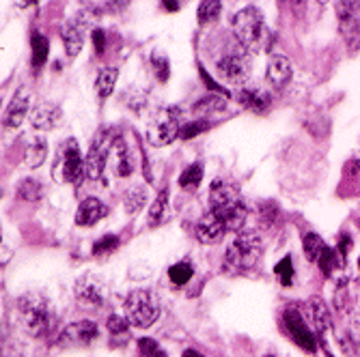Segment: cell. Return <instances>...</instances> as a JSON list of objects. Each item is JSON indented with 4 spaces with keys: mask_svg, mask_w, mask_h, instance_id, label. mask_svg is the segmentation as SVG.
Segmentation results:
<instances>
[{
    "mask_svg": "<svg viewBox=\"0 0 360 357\" xmlns=\"http://www.w3.org/2000/svg\"><path fill=\"white\" fill-rule=\"evenodd\" d=\"M236 97L246 110H252V112H266L272 104L270 93L259 86H242Z\"/></svg>",
    "mask_w": 360,
    "mask_h": 357,
    "instance_id": "cell-19",
    "label": "cell"
},
{
    "mask_svg": "<svg viewBox=\"0 0 360 357\" xmlns=\"http://www.w3.org/2000/svg\"><path fill=\"white\" fill-rule=\"evenodd\" d=\"M139 351L143 353V357H167V351L151 338H141L139 340Z\"/></svg>",
    "mask_w": 360,
    "mask_h": 357,
    "instance_id": "cell-39",
    "label": "cell"
},
{
    "mask_svg": "<svg viewBox=\"0 0 360 357\" xmlns=\"http://www.w3.org/2000/svg\"><path fill=\"white\" fill-rule=\"evenodd\" d=\"M216 72L226 84H244L250 76V56L238 43L229 48L216 62Z\"/></svg>",
    "mask_w": 360,
    "mask_h": 357,
    "instance_id": "cell-7",
    "label": "cell"
},
{
    "mask_svg": "<svg viewBox=\"0 0 360 357\" xmlns=\"http://www.w3.org/2000/svg\"><path fill=\"white\" fill-rule=\"evenodd\" d=\"M274 274H276V278L281 280V284H285V286H289V284H291V278H293V265H291V258H289V256H285L283 261L276 265Z\"/></svg>",
    "mask_w": 360,
    "mask_h": 357,
    "instance_id": "cell-41",
    "label": "cell"
},
{
    "mask_svg": "<svg viewBox=\"0 0 360 357\" xmlns=\"http://www.w3.org/2000/svg\"><path fill=\"white\" fill-rule=\"evenodd\" d=\"M91 37H93V43H95V52L97 54H102L104 52V48H106V35H104V30H93L91 32Z\"/></svg>",
    "mask_w": 360,
    "mask_h": 357,
    "instance_id": "cell-42",
    "label": "cell"
},
{
    "mask_svg": "<svg viewBox=\"0 0 360 357\" xmlns=\"http://www.w3.org/2000/svg\"><path fill=\"white\" fill-rule=\"evenodd\" d=\"M349 306H352L349 288H347V282L341 280V282L337 284V290H335V308H337L341 314H345V312L349 310Z\"/></svg>",
    "mask_w": 360,
    "mask_h": 357,
    "instance_id": "cell-37",
    "label": "cell"
},
{
    "mask_svg": "<svg viewBox=\"0 0 360 357\" xmlns=\"http://www.w3.org/2000/svg\"><path fill=\"white\" fill-rule=\"evenodd\" d=\"M117 78H119V69H115V67H104L100 74H97L95 88H97V95H100V100H106V97L115 90Z\"/></svg>",
    "mask_w": 360,
    "mask_h": 357,
    "instance_id": "cell-25",
    "label": "cell"
},
{
    "mask_svg": "<svg viewBox=\"0 0 360 357\" xmlns=\"http://www.w3.org/2000/svg\"><path fill=\"white\" fill-rule=\"evenodd\" d=\"M337 252L333 250V248H328L326 245L323 248V252L319 254V258H317V265H319V269L323 271V274H330L333 269H335V265H337Z\"/></svg>",
    "mask_w": 360,
    "mask_h": 357,
    "instance_id": "cell-40",
    "label": "cell"
},
{
    "mask_svg": "<svg viewBox=\"0 0 360 357\" xmlns=\"http://www.w3.org/2000/svg\"><path fill=\"white\" fill-rule=\"evenodd\" d=\"M82 175H84V159L80 155V147L74 138H70L58 147L52 166V177L58 183H76Z\"/></svg>",
    "mask_w": 360,
    "mask_h": 357,
    "instance_id": "cell-5",
    "label": "cell"
},
{
    "mask_svg": "<svg viewBox=\"0 0 360 357\" xmlns=\"http://www.w3.org/2000/svg\"><path fill=\"white\" fill-rule=\"evenodd\" d=\"M304 308H307L309 328H311L317 336H323L326 332L330 330V323H333L330 310H328V306L323 304L321 297H311V299L304 304Z\"/></svg>",
    "mask_w": 360,
    "mask_h": 357,
    "instance_id": "cell-18",
    "label": "cell"
},
{
    "mask_svg": "<svg viewBox=\"0 0 360 357\" xmlns=\"http://www.w3.org/2000/svg\"><path fill=\"white\" fill-rule=\"evenodd\" d=\"M358 265H360V261H358Z\"/></svg>",
    "mask_w": 360,
    "mask_h": 357,
    "instance_id": "cell-47",
    "label": "cell"
},
{
    "mask_svg": "<svg viewBox=\"0 0 360 357\" xmlns=\"http://www.w3.org/2000/svg\"><path fill=\"white\" fill-rule=\"evenodd\" d=\"M358 224H360V222H358Z\"/></svg>",
    "mask_w": 360,
    "mask_h": 357,
    "instance_id": "cell-48",
    "label": "cell"
},
{
    "mask_svg": "<svg viewBox=\"0 0 360 357\" xmlns=\"http://www.w3.org/2000/svg\"><path fill=\"white\" fill-rule=\"evenodd\" d=\"M179 129H181L179 110H175V108H162V110L149 121V127H147V140H149L153 147H167V144H171L175 138H179Z\"/></svg>",
    "mask_w": 360,
    "mask_h": 357,
    "instance_id": "cell-8",
    "label": "cell"
},
{
    "mask_svg": "<svg viewBox=\"0 0 360 357\" xmlns=\"http://www.w3.org/2000/svg\"><path fill=\"white\" fill-rule=\"evenodd\" d=\"M283 328H285L287 336L296 344H300L304 351H315L317 349L315 332L304 323V318H302L298 308H293V306L285 308V312H283Z\"/></svg>",
    "mask_w": 360,
    "mask_h": 357,
    "instance_id": "cell-9",
    "label": "cell"
},
{
    "mask_svg": "<svg viewBox=\"0 0 360 357\" xmlns=\"http://www.w3.org/2000/svg\"><path fill=\"white\" fill-rule=\"evenodd\" d=\"M108 161H110L112 173L117 177H129V175H132V170H134V157H132V151H129V144L125 142L123 136L115 138Z\"/></svg>",
    "mask_w": 360,
    "mask_h": 357,
    "instance_id": "cell-16",
    "label": "cell"
},
{
    "mask_svg": "<svg viewBox=\"0 0 360 357\" xmlns=\"http://www.w3.org/2000/svg\"><path fill=\"white\" fill-rule=\"evenodd\" d=\"M125 316L134 328H151L160 316V297L153 290H132L125 299Z\"/></svg>",
    "mask_w": 360,
    "mask_h": 357,
    "instance_id": "cell-4",
    "label": "cell"
},
{
    "mask_svg": "<svg viewBox=\"0 0 360 357\" xmlns=\"http://www.w3.org/2000/svg\"><path fill=\"white\" fill-rule=\"evenodd\" d=\"M97 334H100V330H97V323L78 321V323H72V325H68L60 332L58 344L60 346H86L97 338Z\"/></svg>",
    "mask_w": 360,
    "mask_h": 357,
    "instance_id": "cell-12",
    "label": "cell"
},
{
    "mask_svg": "<svg viewBox=\"0 0 360 357\" xmlns=\"http://www.w3.org/2000/svg\"><path fill=\"white\" fill-rule=\"evenodd\" d=\"M266 76H268V82H270L272 86H276V88L285 86V84L291 80V62H289V58L283 56V54L270 56Z\"/></svg>",
    "mask_w": 360,
    "mask_h": 357,
    "instance_id": "cell-22",
    "label": "cell"
},
{
    "mask_svg": "<svg viewBox=\"0 0 360 357\" xmlns=\"http://www.w3.org/2000/svg\"><path fill=\"white\" fill-rule=\"evenodd\" d=\"M30 48H32V67L35 69H41L44 62L48 58V50H50V43L44 35H39V32H35L30 39Z\"/></svg>",
    "mask_w": 360,
    "mask_h": 357,
    "instance_id": "cell-27",
    "label": "cell"
},
{
    "mask_svg": "<svg viewBox=\"0 0 360 357\" xmlns=\"http://www.w3.org/2000/svg\"><path fill=\"white\" fill-rule=\"evenodd\" d=\"M22 328L32 338H52L58 325L50 302L41 293H26L15 302Z\"/></svg>",
    "mask_w": 360,
    "mask_h": 357,
    "instance_id": "cell-1",
    "label": "cell"
},
{
    "mask_svg": "<svg viewBox=\"0 0 360 357\" xmlns=\"http://www.w3.org/2000/svg\"><path fill=\"white\" fill-rule=\"evenodd\" d=\"M181 357H203V355L199 351H194V349H186Z\"/></svg>",
    "mask_w": 360,
    "mask_h": 357,
    "instance_id": "cell-44",
    "label": "cell"
},
{
    "mask_svg": "<svg viewBox=\"0 0 360 357\" xmlns=\"http://www.w3.org/2000/svg\"><path fill=\"white\" fill-rule=\"evenodd\" d=\"M28 119H30V125L35 129H39V132H50V129L60 125L63 112L52 102H39V104L32 106Z\"/></svg>",
    "mask_w": 360,
    "mask_h": 357,
    "instance_id": "cell-13",
    "label": "cell"
},
{
    "mask_svg": "<svg viewBox=\"0 0 360 357\" xmlns=\"http://www.w3.org/2000/svg\"><path fill=\"white\" fill-rule=\"evenodd\" d=\"M196 239L205 245H212V243H220L224 233H226V226L224 222L214 213V211H207L199 222H196Z\"/></svg>",
    "mask_w": 360,
    "mask_h": 357,
    "instance_id": "cell-15",
    "label": "cell"
},
{
    "mask_svg": "<svg viewBox=\"0 0 360 357\" xmlns=\"http://www.w3.org/2000/svg\"><path fill=\"white\" fill-rule=\"evenodd\" d=\"M220 9H222V5L216 3V0H205V3L199 5V22H201V24L216 22L218 15H220Z\"/></svg>",
    "mask_w": 360,
    "mask_h": 357,
    "instance_id": "cell-36",
    "label": "cell"
},
{
    "mask_svg": "<svg viewBox=\"0 0 360 357\" xmlns=\"http://www.w3.org/2000/svg\"><path fill=\"white\" fill-rule=\"evenodd\" d=\"M30 90L28 88H20L15 95H13V100L9 102L7 110H5V127L9 129H15L22 125V121L26 119V114H30Z\"/></svg>",
    "mask_w": 360,
    "mask_h": 357,
    "instance_id": "cell-17",
    "label": "cell"
},
{
    "mask_svg": "<svg viewBox=\"0 0 360 357\" xmlns=\"http://www.w3.org/2000/svg\"><path fill=\"white\" fill-rule=\"evenodd\" d=\"M264 357H276V355H274V353H270V355H264Z\"/></svg>",
    "mask_w": 360,
    "mask_h": 357,
    "instance_id": "cell-46",
    "label": "cell"
},
{
    "mask_svg": "<svg viewBox=\"0 0 360 357\" xmlns=\"http://www.w3.org/2000/svg\"><path fill=\"white\" fill-rule=\"evenodd\" d=\"M9 258H11V250L3 245V267H5V265L9 263Z\"/></svg>",
    "mask_w": 360,
    "mask_h": 357,
    "instance_id": "cell-43",
    "label": "cell"
},
{
    "mask_svg": "<svg viewBox=\"0 0 360 357\" xmlns=\"http://www.w3.org/2000/svg\"><path fill=\"white\" fill-rule=\"evenodd\" d=\"M233 37L246 52H261L266 48V22L257 7H244L236 13L231 22Z\"/></svg>",
    "mask_w": 360,
    "mask_h": 357,
    "instance_id": "cell-3",
    "label": "cell"
},
{
    "mask_svg": "<svg viewBox=\"0 0 360 357\" xmlns=\"http://www.w3.org/2000/svg\"><path fill=\"white\" fill-rule=\"evenodd\" d=\"M84 32H86V22L84 18L70 20L63 28V43L70 56H78L82 46H84Z\"/></svg>",
    "mask_w": 360,
    "mask_h": 357,
    "instance_id": "cell-20",
    "label": "cell"
},
{
    "mask_svg": "<svg viewBox=\"0 0 360 357\" xmlns=\"http://www.w3.org/2000/svg\"><path fill=\"white\" fill-rule=\"evenodd\" d=\"M167 205H169V191L162 189L158 196H155L151 209H149V224L151 226H155V224L162 222V217H165V213H167Z\"/></svg>",
    "mask_w": 360,
    "mask_h": 357,
    "instance_id": "cell-32",
    "label": "cell"
},
{
    "mask_svg": "<svg viewBox=\"0 0 360 357\" xmlns=\"http://www.w3.org/2000/svg\"><path fill=\"white\" fill-rule=\"evenodd\" d=\"M165 7H167L169 11H177V9H179V5H175V3H165Z\"/></svg>",
    "mask_w": 360,
    "mask_h": 357,
    "instance_id": "cell-45",
    "label": "cell"
},
{
    "mask_svg": "<svg viewBox=\"0 0 360 357\" xmlns=\"http://www.w3.org/2000/svg\"><path fill=\"white\" fill-rule=\"evenodd\" d=\"M108 213L106 205L100 198H84L76 211V224L78 226H93L95 222H100Z\"/></svg>",
    "mask_w": 360,
    "mask_h": 357,
    "instance_id": "cell-21",
    "label": "cell"
},
{
    "mask_svg": "<svg viewBox=\"0 0 360 357\" xmlns=\"http://www.w3.org/2000/svg\"><path fill=\"white\" fill-rule=\"evenodd\" d=\"M48 157V140L44 136H32L26 147L24 164L28 168H39Z\"/></svg>",
    "mask_w": 360,
    "mask_h": 357,
    "instance_id": "cell-23",
    "label": "cell"
},
{
    "mask_svg": "<svg viewBox=\"0 0 360 357\" xmlns=\"http://www.w3.org/2000/svg\"><path fill=\"white\" fill-rule=\"evenodd\" d=\"M117 136H112V129H100L95 134L91 149L84 157V177L91 181L102 179L106 166H108V159H110V149Z\"/></svg>",
    "mask_w": 360,
    "mask_h": 357,
    "instance_id": "cell-6",
    "label": "cell"
},
{
    "mask_svg": "<svg viewBox=\"0 0 360 357\" xmlns=\"http://www.w3.org/2000/svg\"><path fill=\"white\" fill-rule=\"evenodd\" d=\"M302 248H304V254H307L309 261H311V263H317V258H319V254L323 252L326 243L321 241V237H319V235H315V233H307V235H304V239H302Z\"/></svg>",
    "mask_w": 360,
    "mask_h": 357,
    "instance_id": "cell-31",
    "label": "cell"
},
{
    "mask_svg": "<svg viewBox=\"0 0 360 357\" xmlns=\"http://www.w3.org/2000/svg\"><path fill=\"white\" fill-rule=\"evenodd\" d=\"M242 201V194L240 189L229 183L224 179H218L212 183V189H210V211H222L226 207H231L236 203Z\"/></svg>",
    "mask_w": 360,
    "mask_h": 357,
    "instance_id": "cell-14",
    "label": "cell"
},
{
    "mask_svg": "<svg viewBox=\"0 0 360 357\" xmlns=\"http://www.w3.org/2000/svg\"><path fill=\"white\" fill-rule=\"evenodd\" d=\"M192 274H194V269H192L190 261H181V263H177V265H173L169 269V278H171L173 284H186V282H190L192 280Z\"/></svg>",
    "mask_w": 360,
    "mask_h": 357,
    "instance_id": "cell-34",
    "label": "cell"
},
{
    "mask_svg": "<svg viewBox=\"0 0 360 357\" xmlns=\"http://www.w3.org/2000/svg\"><path fill=\"white\" fill-rule=\"evenodd\" d=\"M74 293H76V299L86 306V308H93V310H100L106 306L108 302V295H106V286L93 278V276H82L76 280V286H74Z\"/></svg>",
    "mask_w": 360,
    "mask_h": 357,
    "instance_id": "cell-10",
    "label": "cell"
},
{
    "mask_svg": "<svg viewBox=\"0 0 360 357\" xmlns=\"http://www.w3.org/2000/svg\"><path fill=\"white\" fill-rule=\"evenodd\" d=\"M119 245V237L117 235H106L102 239H97L93 243V254L95 256H104V254H110L112 250H117Z\"/></svg>",
    "mask_w": 360,
    "mask_h": 357,
    "instance_id": "cell-38",
    "label": "cell"
},
{
    "mask_svg": "<svg viewBox=\"0 0 360 357\" xmlns=\"http://www.w3.org/2000/svg\"><path fill=\"white\" fill-rule=\"evenodd\" d=\"M108 332H110V336L115 338V342H119L121 338H129V325L132 323L127 321V316H119V314H112V316H108ZM121 344V342H119Z\"/></svg>",
    "mask_w": 360,
    "mask_h": 357,
    "instance_id": "cell-29",
    "label": "cell"
},
{
    "mask_svg": "<svg viewBox=\"0 0 360 357\" xmlns=\"http://www.w3.org/2000/svg\"><path fill=\"white\" fill-rule=\"evenodd\" d=\"M210 127H212V123H210V121H205V119H194V121H190V123H184V125H181V129H179V138H184V140L196 138L199 134L207 132Z\"/></svg>",
    "mask_w": 360,
    "mask_h": 357,
    "instance_id": "cell-33",
    "label": "cell"
},
{
    "mask_svg": "<svg viewBox=\"0 0 360 357\" xmlns=\"http://www.w3.org/2000/svg\"><path fill=\"white\" fill-rule=\"evenodd\" d=\"M261 254H264V241H261L259 233L255 231L240 233L233 239V243L226 248L222 267L226 274H233V276L250 271L259 263Z\"/></svg>",
    "mask_w": 360,
    "mask_h": 357,
    "instance_id": "cell-2",
    "label": "cell"
},
{
    "mask_svg": "<svg viewBox=\"0 0 360 357\" xmlns=\"http://www.w3.org/2000/svg\"><path fill=\"white\" fill-rule=\"evenodd\" d=\"M151 65H153V74H155V78H158L160 82H167V80H169V76H171L167 54L153 52V54H151Z\"/></svg>",
    "mask_w": 360,
    "mask_h": 357,
    "instance_id": "cell-35",
    "label": "cell"
},
{
    "mask_svg": "<svg viewBox=\"0 0 360 357\" xmlns=\"http://www.w3.org/2000/svg\"><path fill=\"white\" fill-rule=\"evenodd\" d=\"M226 108V102L224 97H218V95H210V97H203L199 100L194 106H192V112L201 114V116H210L214 112H222Z\"/></svg>",
    "mask_w": 360,
    "mask_h": 357,
    "instance_id": "cell-26",
    "label": "cell"
},
{
    "mask_svg": "<svg viewBox=\"0 0 360 357\" xmlns=\"http://www.w3.org/2000/svg\"><path fill=\"white\" fill-rule=\"evenodd\" d=\"M201 181H203V164H190L181 175H179V185L184 187V189H196L201 185Z\"/></svg>",
    "mask_w": 360,
    "mask_h": 357,
    "instance_id": "cell-28",
    "label": "cell"
},
{
    "mask_svg": "<svg viewBox=\"0 0 360 357\" xmlns=\"http://www.w3.org/2000/svg\"><path fill=\"white\" fill-rule=\"evenodd\" d=\"M20 196L28 203H37L44 196V185L37 179H24L20 183Z\"/></svg>",
    "mask_w": 360,
    "mask_h": 357,
    "instance_id": "cell-30",
    "label": "cell"
},
{
    "mask_svg": "<svg viewBox=\"0 0 360 357\" xmlns=\"http://www.w3.org/2000/svg\"><path fill=\"white\" fill-rule=\"evenodd\" d=\"M147 187H141V185H134V187H129L125 191V196H123V209L129 213V215H134L139 213L145 205H147Z\"/></svg>",
    "mask_w": 360,
    "mask_h": 357,
    "instance_id": "cell-24",
    "label": "cell"
},
{
    "mask_svg": "<svg viewBox=\"0 0 360 357\" xmlns=\"http://www.w3.org/2000/svg\"><path fill=\"white\" fill-rule=\"evenodd\" d=\"M358 9L360 3H339L337 13H339V26L341 35L347 43L349 50H356L360 43V20H358Z\"/></svg>",
    "mask_w": 360,
    "mask_h": 357,
    "instance_id": "cell-11",
    "label": "cell"
}]
</instances>
